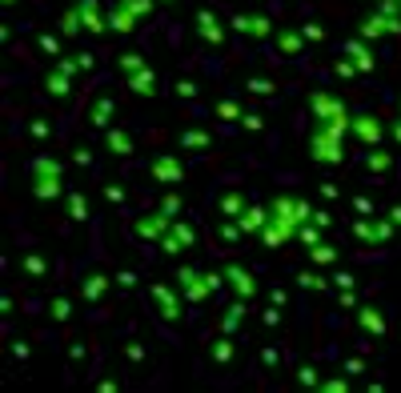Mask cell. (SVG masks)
I'll use <instances>...</instances> for the list:
<instances>
[{
    "instance_id": "obj_1",
    "label": "cell",
    "mask_w": 401,
    "mask_h": 393,
    "mask_svg": "<svg viewBox=\"0 0 401 393\" xmlns=\"http://www.w3.org/2000/svg\"><path fill=\"white\" fill-rule=\"evenodd\" d=\"M29 177H32V196H40V201H52V196L64 193V169L52 157H36Z\"/></svg>"
},
{
    "instance_id": "obj_2",
    "label": "cell",
    "mask_w": 401,
    "mask_h": 393,
    "mask_svg": "<svg viewBox=\"0 0 401 393\" xmlns=\"http://www.w3.org/2000/svg\"><path fill=\"white\" fill-rule=\"evenodd\" d=\"M341 132L337 125H313V137H309V157L317 164H337L345 161V148H341Z\"/></svg>"
},
{
    "instance_id": "obj_3",
    "label": "cell",
    "mask_w": 401,
    "mask_h": 393,
    "mask_svg": "<svg viewBox=\"0 0 401 393\" xmlns=\"http://www.w3.org/2000/svg\"><path fill=\"white\" fill-rule=\"evenodd\" d=\"M309 109H313V116H317V125L349 129V121H353V113H345V105H341V100H333L329 93H313V97H309Z\"/></svg>"
},
{
    "instance_id": "obj_4",
    "label": "cell",
    "mask_w": 401,
    "mask_h": 393,
    "mask_svg": "<svg viewBox=\"0 0 401 393\" xmlns=\"http://www.w3.org/2000/svg\"><path fill=\"white\" fill-rule=\"evenodd\" d=\"M176 289L185 293V301L201 305V301H205V297L213 293V281H209V273H201V269L185 265V269H176Z\"/></svg>"
},
{
    "instance_id": "obj_5",
    "label": "cell",
    "mask_w": 401,
    "mask_h": 393,
    "mask_svg": "<svg viewBox=\"0 0 401 393\" xmlns=\"http://www.w3.org/2000/svg\"><path fill=\"white\" fill-rule=\"evenodd\" d=\"M149 177L157 185H176V180H185V164L176 161L173 153H160V157L149 161Z\"/></svg>"
},
{
    "instance_id": "obj_6",
    "label": "cell",
    "mask_w": 401,
    "mask_h": 393,
    "mask_svg": "<svg viewBox=\"0 0 401 393\" xmlns=\"http://www.w3.org/2000/svg\"><path fill=\"white\" fill-rule=\"evenodd\" d=\"M192 241H197L192 225H185V221H173V225H169V233L160 237V249H165V253H185V249H192Z\"/></svg>"
},
{
    "instance_id": "obj_7",
    "label": "cell",
    "mask_w": 401,
    "mask_h": 393,
    "mask_svg": "<svg viewBox=\"0 0 401 393\" xmlns=\"http://www.w3.org/2000/svg\"><path fill=\"white\" fill-rule=\"evenodd\" d=\"M349 129L357 132V141H361V145H369V148L381 141V121H377L373 113H353Z\"/></svg>"
},
{
    "instance_id": "obj_8",
    "label": "cell",
    "mask_w": 401,
    "mask_h": 393,
    "mask_svg": "<svg viewBox=\"0 0 401 393\" xmlns=\"http://www.w3.org/2000/svg\"><path fill=\"white\" fill-rule=\"evenodd\" d=\"M169 225H173V217L165 213V209H157V213H149L137 221V237H144V241H160L165 233H169Z\"/></svg>"
},
{
    "instance_id": "obj_9",
    "label": "cell",
    "mask_w": 401,
    "mask_h": 393,
    "mask_svg": "<svg viewBox=\"0 0 401 393\" xmlns=\"http://www.w3.org/2000/svg\"><path fill=\"white\" fill-rule=\"evenodd\" d=\"M225 281H229V285L237 289V297H245V301L257 297V277L245 269V265H225Z\"/></svg>"
},
{
    "instance_id": "obj_10",
    "label": "cell",
    "mask_w": 401,
    "mask_h": 393,
    "mask_svg": "<svg viewBox=\"0 0 401 393\" xmlns=\"http://www.w3.org/2000/svg\"><path fill=\"white\" fill-rule=\"evenodd\" d=\"M149 297L157 301V313L165 317V321H176V317H181V297H176L169 285H153V289H149Z\"/></svg>"
},
{
    "instance_id": "obj_11",
    "label": "cell",
    "mask_w": 401,
    "mask_h": 393,
    "mask_svg": "<svg viewBox=\"0 0 401 393\" xmlns=\"http://www.w3.org/2000/svg\"><path fill=\"white\" fill-rule=\"evenodd\" d=\"M77 13H80V20H84V33L96 36V33H105V29H109V17L100 13V4H96V0H80Z\"/></svg>"
},
{
    "instance_id": "obj_12",
    "label": "cell",
    "mask_w": 401,
    "mask_h": 393,
    "mask_svg": "<svg viewBox=\"0 0 401 393\" xmlns=\"http://www.w3.org/2000/svg\"><path fill=\"white\" fill-rule=\"evenodd\" d=\"M192 29H197V36H201L205 45H221V40H225L221 20L213 17V13H197V20H192Z\"/></svg>"
},
{
    "instance_id": "obj_13",
    "label": "cell",
    "mask_w": 401,
    "mask_h": 393,
    "mask_svg": "<svg viewBox=\"0 0 401 393\" xmlns=\"http://www.w3.org/2000/svg\"><path fill=\"white\" fill-rule=\"evenodd\" d=\"M233 29L245 36H269V17H261V13H241V17H233Z\"/></svg>"
},
{
    "instance_id": "obj_14",
    "label": "cell",
    "mask_w": 401,
    "mask_h": 393,
    "mask_svg": "<svg viewBox=\"0 0 401 393\" xmlns=\"http://www.w3.org/2000/svg\"><path fill=\"white\" fill-rule=\"evenodd\" d=\"M137 20H141V17H137L125 0H121V4L109 13V29H112V33H133V29H137Z\"/></svg>"
},
{
    "instance_id": "obj_15",
    "label": "cell",
    "mask_w": 401,
    "mask_h": 393,
    "mask_svg": "<svg viewBox=\"0 0 401 393\" xmlns=\"http://www.w3.org/2000/svg\"><path fill=\"white\" fill-rule=\"evenodd\" d=\"M357 325L365 329V333H385V317H381V309L377 305H357Z\"/></svg>"
},
{
    "instance_id": "obj_16",
    "label": "cell",
    "mask_w": 401,
    "mask_h": 393,
    "mask_svg": "<svg viewBox=\"0 0 401 393\" xmlns=\"http://www.w3.org/2000/svg\"><path fill=\"white\" fill-rule=\"evenodd\" d=\"M237 221H241V233H261L265 225H269V209H261V205H249V209H245Z\"/></svg>"
},
{
    "instance_id": "obj_17",
    "label": "cell",
    "mask_w": 401,
    "mask_h": 393,
    "mask_svg": "<svg viewBox=\"0 0 401 393\" xmlns=\"http://www.w3.org/2000/svg\"><path fill=\"white\" fill-rule=\"evenodd\" d=\"M128 88H133L137 97H153V93H157V72L144 65L141 72H133V77H128Z\"/></svg>"
},
{
    "instance_id": "obj_18",
    "label": "cell",
    "mask_w": 401,
    "mask_h": 393,
    "mask_svg": "<svg viewBox=\"0 0 401 393\" xmlns=\"http://www.w3.org/2000/svg\"><path fill=\"white\" fill-rule=\"evenodd\" d=\"M105 289H109V277H105V273H89V277L80 281V297H84V301H100Z\"/></svg>"
},
{
    "instance_id": "obj_19",
    "label": "cell",
    "mask_w": 401,
    "mask_h": 393,
    "mask_svg": "<svg viewBox=\"0 0 401 393\" xmlns=\"http://www.w3.org/2000/svg\"><path fill=\"white\" fill-rule=\"evenodd\" d=\"M345 56H349L361 72H369V68H373V56H369V49H365V36H361V40H349V45H345Z\"/></svg>"
},
{
    "instance_id": "obj_20",
    "label": "cell",
    "mask_w": 401,
    "mask_h": 393,
    "mask_svg": "<svg viewBox=\"0 0 401 393\" xmlns=\"http://www.w3.org/2000/svg\"><path fill=\"white\" fill-rule=\"evenodd\" d=\"M105 145H109L112 157H128V153H133V137H128V132H121V129H109Z\"/></svg>"
},
{
    "instance_id": "obj_21",
    "label": "cell",
    "mask_w": 401,
    "mask_h": 393,
    "mask_svg": "<svg viewBox=\"0 0 401 393\" xmlns=\"http://www.w3.org/2000/svg\"><path fill=\"white\" fill-rule=\"evenodd\" d=\"M176 145H181V148H192V153H201V148H209V132H205V129H185L181 137H176Z\"/></svg>"
},
{
    "instance_id": "obj_22",
    "label": "cell",
    "mask_w": 401,
    "mask_h": 393,
    "mask_svg": "<svg viewBox=\"0 0 401 393\" xmlns=\"http://www.w3.org/2000/svg\"><path fill=\"white\" fill-rule=\"evenodd\" d=\"M301 40H305V33H297V29H281V33H277V45L285 49V56H297V52H301Z\"/></svg>"
},
{
    "instance_id": "obj_23",
    "label": "cell",
    "mask_w": 401,
    "mask_h": 393,
    "mask_svg": "<svg viewBox=\"0 0 401 393\" xmlns=\"http://www.w3.org/2000/svg\"><path fill=\"white\" fill-rule=\"evenodd\" d=\"M109 116H112V100H109V97H100L93 109H89V125L105 129V125H109Z\"/></svg>"
},
{
    "instance_id": "obj_24",
    "label": "cell",
    "mask_w": 401,
    "mask_h": 393,
    "mask_svg": "<svg viewBox=\"0 0 401 393\" xmlns=\"http://www.w3.org/2000/svg\"><path fill=\"white\" fill-rule=\"evenodd\" d=\"M48 93H52V97H68V88H73V77H68V72H48Z\"/></svg>"
},
{
    "instance_id": "obj_25",
    "label": "cell",
    "mask_w": 401,
    "mask_h": 393,
    "mask_svg": "<svg viewBox=\"0 0 401 393\" xmlns=\"http://www.w3.org/2000/svg\"><path fill=\"white\" fill-rule=\"evenodd\" d=\"M245 313H249V305H245V297H237V301L229 305V313H225L221 329H225V333H233V329H237V321H241V317H245Z\"/></svg>"
},
{
    "instance_id": "obj_26",
    "label": "cell",
    "mask_w": 401,
    "mask_h": 393,
    "mask_svg": "<svg viewBox=\"0 0 401 393\" xmlns=\"http://www.w3.org/2000/svg\"><path fill=\"white\" fill-rule=\"evenodd\" d=\"M245 209H249V201H245L241 193H225V196H221V213H225V217H241Z\"/></svg>"
},
{
    "instance_id": "obj_27",
    "label": "cell",
    "mask_w": 401,
    "mask_h": 393,
    "mask_svg": "<svg viewBox=\"0 0 401 393\" xmlns=\"http://www.w3.org/2000/svg\"><path fill=\"white\" fill-rule=\"evenodd\" d=\"M116 68H121L125 77H133V72H141L144 68V56L141 52H125V56H116Z\"/></svg>"
},
{
    "instance_id": "obj_28",
    "label": "cell",
    "mask_w": 401,
    "mask_h": 393,
    "mask_svg": "<svg viewBox=\"0 0 401 393\" xmlns=\"http://www.w3.org/2000/svg\"><path fill=\"white\" fill-rule=\"evenodd\" d=\"M309 257H313L317 265H333L337 261V249L325 245V241H317V245H309Z\"/></svg>"
},
{
    "instance_id": "obj_29",
    "label": "cell",
    "mask_w": 401,
    "mask_h": 393,
    "mask_svg": "<svg viewBox=\"0 0 401 393\" xmlns=\"http://www.w3.org/2000/svg\"><path fill=\"white\" fill-rule=\"evenodd\" d=\"M80 29H84V20H80V13H77V8H68V13L61 17V33H64V36H77Z\"/></svg>"
},
{
    "instance_id": "obj_30",
    "label": "cell",
    "mask_w": 401,
    "mask_h": 393,
    "mask_svg": "<svg viewBox=\"0 0 401 393\" xmlns=\"http://www.w3.org/2000/svg\"><path fill=\"white\" fill-rule=\"evenodd\" d=\"M369 169H373V173H385V169H389V164H393V157H389V153H385V148H377L373 145V153H369Z\"/></svg>"
},
{
    "instance_id": "obj_31",
    "label": "cell",
    "mask_w": 401,
    "mask_h": 393,
    "mask_svg": "<svg viewBox=\"0 0 401 393\" xmlns=\"http://www.w3.org/2000/svg\"><path fill=\"white\" fill-rule=\"evenodd\" d=\"M217 116H221V121H241V105L237 100H217Z\"/></svg>"
},
{
    "instance_id": "obj_32",
    "label": "cell",
    "mask_w": 401,
    "mask_h": 393,
    "mask_svg": "<svg viewBox=\"0 0 401 393\" xmlns=\"http://www.w3.org/2000/svg\"><path fill=\"white\" fill-rule=\"evenodd\" d=\"M68 217H73V221H84V217H89V205H84V196L80 193L68 196Z\"/></svg>"
},
{
    "instance_id": "obj_33",
    "label": "cell",
    "mask_w": 401,
    "mask_h": 393,
    "mask_svg": "<svg viewBox=\"0 0 401 393\" xmlns=\"http://www.w3.org/2000/svg\"><path fill=\"white\" fill-rule=\"evenodd\" d=\"M297 285H301V289H325V277H317V273H297Z\"/></svg>"
},
{
    "instance_id": "obj_34",
    "label": "cell",
    "mask_w": 401,
    "mask_h": 393,
    "mask_svg": "<svg viewBox=\"0 0 401 393\" xmlns=\"http://www.w3.org/2000/svg\"><path fill=\"white\" fill-rule=\"evenodd\" d=\"M40 49H45L48 52V56H64V49H61V40H56V36H40Z\"/></svg>"
},
{
    "instance_id": "obj_35",
    "label": "cell",
    "mask_w": 401,
    "mask_h": 393,
    "mask_svg": "<svg viewBox=\"0 0 401 393\" xmlns=\"http://www.w3.org/2000/svg\"><path fill=\"white\" fill-rule=\"evenodd\" d=\"M233 357V341H217L213 345V361H229Z\"/></svg>"
},
{
    "instance_id": "obj_36",
    "label": "cell",
    "mask_w": 401,
    "mask_h": 393,
    "mask_svg": "<svg viewBox=\"0 0 401 393\" xmlns=\"http://www.w3.org/2000/svg\"><path fill=\"white\" fill-rule=\"evenodd\" d=\"M160 209H165L169 217H176L181 209H185V201H181V196H165V201H160Z\"/></svg>"
},
{
    "instance_id": "obj_37",
    "label": "cell",
    "mask_w": 401,
    "mask_h": 393,
    "mask_svg": "<svg viewBox=\"0 0 401 393\" xmlns=\"http://www.w3.org/2000/svg\"><path fill=\"white\" fill-rule=\"evenodd\" d=\"M241 125H245V129H265V116H261V113H245V116H241Z\"/></svg>"
},
{
    "instance_id": "obj_38",
    "label": "cell",
    "mask_w": 401,
    "mask_h": 393,
    "mask_svg": "<svg viewBox=\"0 0 401 393\" xmlns=\"http://www.w3.org/2000/svg\"><path fill=\"white\" fill-rule=\"evenodd\" d=\"M297 237L305 241V249H309V245H317V241H321V233H317V229H309V225H301V229H297Z\"/></svg>"
},
{
    "instance_id": "obj_39",
    "label": "cell",
    "mask_w": 401,
    "mask_h": 393,
    "mask_svg": "<svg viewBox=\"0 0 401 393\" xmlns=\"http://www.w3.org/2000/svg\"><path fill=\"white\" fill-rule=\"evenodd\" d=\"M249 88H253V93H261V97H269V93H273V84L265 81V77H253V81H249Z\"/></svg>"
},
{
    "instance_id": "obj_40",
    "label": "cell",
    "mask_w": 401,
    "mask_h": 393,
    "mask_svg": "<svg viewBox=\"0 0 401 393\" xmlns=\"http://www.w3.org/2000/svg\"><path fill=\"white\" fill-rule=\"evenodd\" d=\"M20 269H29V273H45V261H40V257H24V261H20Z\"/></svg>"
},
{
    "instance_id": "obj_41",
    "label": "cell",
    "mask_w": 401,
    "mask_h": 393,
    "mask_svg": "<svg viewBox=\"0 0 401 393\" xmlns=\"http://www.w3.org/2000/svg\"><path fill=\"white\" fill-rule=\"evenodd\" d=\"M128 8L137 13V17H144V13H153V0H125Z\"/></svg>"
},
{
    "instance_id": "obj_42",
    "label": "cell",
    "mask_w": 401,
    "mask_h": 393,
    "mask_svg": "<svg viewBox=\"0 0 401 393\" xmlns=\"http://www.w3.org/2000/svg\"><path fill=\"white\" fill-rule=\"evenodd\" d=\"M52 317H56V321H68V301H52Z\"/></svg>"
},
{
    "instance_id": "obj_43",
    "label": "cell",
    "mask_w": 401,
    "mask_h": 393,
    "mask_svg": "<svg viewBox=\"0 0 401 393\" xmlns=\"http://www.w3.org/2000/svg\"><path fill=\"white\" fill-rule=\"evenodd\" d=\"M345 385H349V381H345V377H333V381H321V390H329V393L345 390Z\"/></svg>"
},
{
    "instance_id": "obj_44",
    "label": "cell",
    "mask_w": 401,
    "mask_h": 393,
    "mask_svg": "<svg viewBox=\"0 0 401 393\" xmlns=\"http://www.w3.org/2000/svg\"><path fill=\"white\" fill-rule=\"evenodd\" d=\"M176 97H197V84H192V81H181V84H176Z\"/></svg>"
},
{
    "instance_id": "obj_45",
    "label": "cell",
    "mask_w": 401,
    "mask_h": 393,
    "mask_svg": "<svg viewBox=\"0 0 401 393\" xmlns=\"http://www.w3.org/2000/svg\"><path fill=\"white\" fill-rule=\"evenodd\" d=\"M301 33L309 36V40H321V36H325V29H321V24H305Z\"/></svg>"
},
{
    "instance_id": "obj_46",
    "label": "cell",
    "mask_w": 401,
    "mask_h": 393,
    "mask_svg": "<svg viewBox=\"0 0 401 393\" xmlns=\"http://www.w3.org/2000/svg\"><path fill=\"white\" fill-rule=\"evenodd\" d=\"M301 385H321L317 369H301Z\"/></svg>"
},
{
    "instance_id": "obj_47",
    "label": "cell",
    "mask_w": 401,
    "mask_h": 393,
    "mask_svg": "<svg viewBox=\"0 0 401 393\" xmlns=\"http://www.w3.org/2000/svg\"><path fill=\"white\" fill-rule=\"evenodd\" d=\"M333 285H337V289H349V285H353V273H337Z\"/></svg>"
},
{
    "instance_id": "obj_48",
    "label": "cell",
    "mask_w": 401,
    "mask_h": 393,
    "mask_svg": "<svg viewBox=\"0 0 401 393\" xmlns=\"http://www.w3.org/2000/svg\"><path fill=\"white\" fill-rule=\"evenodd\" d=\"M389 221H393V225H401V205H398V209H389Z\"/></svg>"
},
{
    "instance_id": "obj_49",
    "label": "cell",
    "mask_w": 401,
    "mask_h": 393,
    "mask_svg": "<svg viewBox=\"0 0 401 393\" xmlns=\"http://www.w3.org/2000/svg\"><path fill=\"white\" fill-rule=\"evenodd\" d=\"M393 137H398V145H401V116H398V125H393Z\"/></svg>"
},
{
    "instance_id": "obj_50",
    "label": "cell",
    "mask_w": 401,
    "mask_h": 393,
    "mask_svg": "<svg viewBox=\"0 0 401 393\" xmlns=\"http://www.w3.org/2000/svg\"><path fill=\"white\" fill-rule=\"evenodd\" d=\"M160 4H169V0H160Z\"/></svg>"
},
{
    "instance_id": "obj_51",
    "label": "cell",
    "mask_w": 401,
    "mask_h": 393,
    "mask_svg": "<svg viewBox=\"0 0 401 393\" xmlns=\"http://www.w3.org/2000/svg\"><path fill=\"white\" fill-rule=\"evenodd\" d=\"M4 4H13V0H4Z\"/></svg>"
},
{
    "instance_id": "obj_52",
    "label": "cell",
    "mask_w": 401,
    "mask_h": 393,
    "mask_svg": "<svg viewBox=\"0 0 401 393\" xmlns=\"http://www.w3.org/2000/svg\"><path fill=\"white\" fill-rule=\"evenodd\" d=\"M398 8H401V0H398Z\"/></svg>"
}]
</instances>
